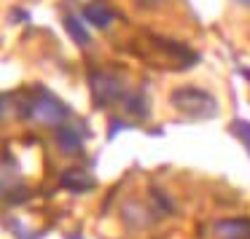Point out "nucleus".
Wrapping results in <instances>:
<instances>
[{
    "mask_svg": "<svg viewBox=\"0 0 250 239\" xmlns=\"http://www.w3.org/2000/svg\"><path fill=\"white\" fill-rule=\"evenodd\" d=\"M19 113H22L24 119H33L35 124L62 126V124H65V119L70 116V110H67L65 102H62V100H57L49 89L35 86L33 94H30V100L22 105V110H19Z\"/></svg>",
    "mask_w": 250,
    "mask_h": 239,
    "instance_id": "f257e3e1",
    "label": "nucleus"
},
{
    "mask_svg": "<svg viewBox=\"0 0 250 239\" xmlns=\"http://www.w3.org/2000/svg\"><path fill=\"white\" fill-rule=\"evenodd\" d=\"M172 108H178L180 113H186L188 119H212L218 113V102L210 92L199 86H178L169 94Z\"/></svg>",
    "mask_w": 250,
    "mask_h": 239,
    "instance_id": "f03ea898",
    "label": "nucleus"
},
{
    "mask_svg": "<svg viewBox=\"0 0 250 239\" xmlns=\"http://www.w3.org/2000/svg\"><path fill=\"white\" fill-rule=\"evenodd\" d=\"M92 94H94V105L105 108V105H113L119 100H124V83L116 73H108V70H92Z\"/></svg>",
    "mask_w": 250,
    "mask_h": 239,
    "instance_id": "7ed1b4c3",
    "label": "nucleus"
},
{
    "mask_svg": "<svg viewBox=\"0 0 250 239\" xmlns=\"http://www.w3.org/2000/svg\"><path fill=\"white\" fill-rule=\"evenodd\" d=\"M218 239H250V218H226L215 223Z\"/></svg>",
    "mask_w": 250,
    "mask_h": 239,
    "instance_id": "20e7f679",
    "label": "nucleus"
},
{
    "mask_svg": "<svg viewBox=\"0 0 250 239\" xmlns=\"http://www.w3.org/2000/svg\"><path fill=\"white\" fill-rule=\"evenodd\" d=\"M121 220H124L129 228H148L153 218H151V212H148L143 204H137V201H126V204L121 207Z\"/></svg>",
    "mask_w": 250,
    "mask_h": 239,
    "instance_id": "39448f33",
    "label": "nucleus"
},
{
    "mask_svg": "<svg viewBox=\"0 0 250 239\" xmlns=\"http://www.w3.org/2000/svg\"><path fill=\"white\" fill-rule=\"evenodd\" d=\"M60 185L67 191H73V194H83V191L94 188V178L89 172H83V169H67L60 178Z\"/></svg>",
    "mask_w": 250,
    "mask_h": 239,
    "instance_id": "423d86ee",
    "label": "nucleus"
},
{
    "mask_svg": "<svg viewBox=\"0 0 250 239\" xmlns=\"http://www.w3.org/2000/svg\"><path fill=\"white\" fill-rule=\"evenodd\" d=\"M54 140H57V145H60V151L67 153V156H73V153H78L83 148V140L78 137V132L73 129V126H57Z\"/></svg>",
    "mask_w": 250,
    "mask_h": 239,
    "instance_id": "0eeeda50",
    "label": "nucleus"
},
{
    "mask_svg": "<svg viewBox=\"0 0 250 239\" xmlns=\"http://www.w3.org/2000/svg\"><path fill=\"white\" fill-rule=\"evenodd\" d=\"M113 19H116L113 11H110L105 3H89V6L83 8V22L94 24V27H100V30H108Z\"/></svg>",
    "mask_w": 250,
    "mask_h": 239,
    "instance_id": "6e6552de",
    "label": "nucleus"
},
{
    "mask_svg": "<svg viewBox=\"0 0 250 239\" xmlns=\"http://www.w3.org/2000/svg\"><path fill=\"white\" fill-rule=\"evenodd\" d=\"M121 105H124L126 113L137 116L140 121L148 119V100H146V94H143V92H129V94H124Z\"/></svg>",
    "mask_w": 250,
    "mask_h": 239,
    "instance_id": "1a4fd4ad",
    "label": "nucleus"
},
{
    "mask_svg": "<svg viewBox=\"0 0 250 239\" xmlns=\"http://www.w3.org/2000/svg\"><path fill=\"white\" fill-rule=\"evenodd\" d=\"M65 27L78 46H89V33H86V27H83V22L78 17H65Z\"/></svg>",
    "mask_w": 250,
    "mask_h": 239,
    "instance_id": "9d476101",
    "label": "nucleus"
},
{
    "mask_svg": "<svg viewBox=\"0 0 250 239\" xmlns=\"http://www.w3.org/2000/svg\"><path fill=\"white\" fill-rule=\"evenodd\" d=\"M234 132L245 140V148L250 151V124L248 121H234Z\"/></svg>",
    "mask_w": 250,
    "mask_h": 239,
    "instance_id": "9b49d317",
    "label": "nucleus"
},
{
    "mask_svg": "<svg viewBox=\"0 0 250 239\" xmlns=\"http://www.w3.org/2000/svg\"><path fill=\"white\" fill-rule=\"evenodd\" d=\"M153 201L159 204V210H164V212H169L172 210V201H169V196H162V191H153Z\"/></svg>",
    "mask_w": 250,
    "mask_h": 239,
    "instance_id": "f8f14e48",
    "label": "nucleus"
},
{
    "mask_svg": "<svg viewBox=\"0 0 250 239\" xmlns=\"http://www.w3.org/2000/svg\"><path fill=\"white\" fill-rule=\"evenodd\" d=\"M124 121H119V119H116V121H110V137H116V135H119V129H124Z\"/></svg>",
    "mask_w": 250,
    "mask_h": 239,
    "instance_id": "ddd939ff",
    "label": "nucleus"
},
{
    "mask_svg": "<svg viewBox=\"0 0 250 239\" xmlns=\"http://www.w3.org/2000/svg\"><path fill=\"white\" fill-rule=\"evenodd\" d=\"M135 3H137L140 8H156L159 3H162V0H135Z\"/></svg>",
    "mask_w": 250,
    "mask_h": 239,
    "instance_id": "4468645a",
    "label": "nucleus"
},
{
    "mask_svg": "<svg viewBox=\"0 0 250 239\" xmlns=\"http://www.w3.org/2000/svg\"><path fill=\"white\" fill-rule=\"evenodd\" d=\"M234 3H239V6H245V8H250V0H234Z\"/></svg>",
    "mask_w": 250,
    "mask_h": 239,
    "instance_id": "2eb2a0df",
    "label": "nucleus"
}]
</instances>
